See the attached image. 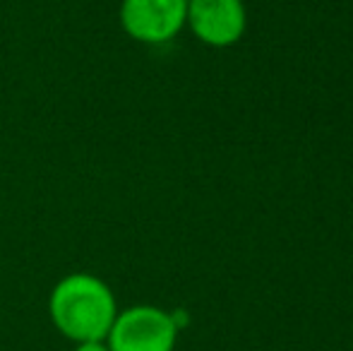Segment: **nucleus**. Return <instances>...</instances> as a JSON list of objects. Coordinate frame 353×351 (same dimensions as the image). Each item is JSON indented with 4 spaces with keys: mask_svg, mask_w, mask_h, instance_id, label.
<instances>
[{
    "mask_svg": "<svg viewBox=\"0 0 353 351\" xmlns=\"http://www.w3.org/2000/svg\"><path fill=\"white\" fill-rule=\"evenodd\" d=\"M118 310L113 289L92 272H70L48 294L53 328L72 344L106 339Z\"/></svg>",
    "mask_w": 353,
    "mask_h": 351,
    "instance_id": "nucleus-1",
    "label": "nucleus"
},
{
    "mask_svg": "<svg viewBox=\"0 0 353 351\" xmlns=\"http://www.w3.org/2000/svg\"><path fill=\"white\" fill-rule=\"evenodd\" d=\"M178 325L168 310L159 305L121 308L106 334L111 351H176Z\"/></svg>",
    "mask_w": 353,
    "mask_h": 351,
    "instance_id": "nucleus-2",
    "label": "nucleus"
},
{
    "mask_svg": "<svg viewBox=\"0 0 353 351\" xmlns=\"http://www.w3.org/2000/svg\"><path fill=\"white\" fill-rule=\"evenodd\" d=\"M118 19L132 41L161 46L185 29L188 0H121Z\"/></svg>",
    "mask_w": 353,
    "mask_h": 351,
    "instance_id": "nucleus-3",
    "label": "nucleus"
},
{
    "mask_svg": "<svg viewBox=\"0 0 353 351\" xmlns=\"http://www.w3.org/2000/svg\"><path fill=\"white\" fill-rule=\"evenodd\" d=\"M185 27L205 46H236L248 29L245 3L243 0H188Z\"/></svg>",
    "mask_w": 353,
    "mask_h": 351,
    "instance_id": "nucleus-4",
    "label": "nucleus"
},
{
    "mask_svg": "<svg viewBox=\"0 0 353 351\" xmlns=\"http://www.w3.org/2000/svg\"><path fill=\"white\" fill-rule=\"evenodd\" d=\"M72 351H111L106 339H92V342H77Z\"/></svg>",
    "mask_w": 353,
    "mask_h": 351,
    "instance_id": "nucleus-5",
    "label": "nucleus"
}]
</instances>
